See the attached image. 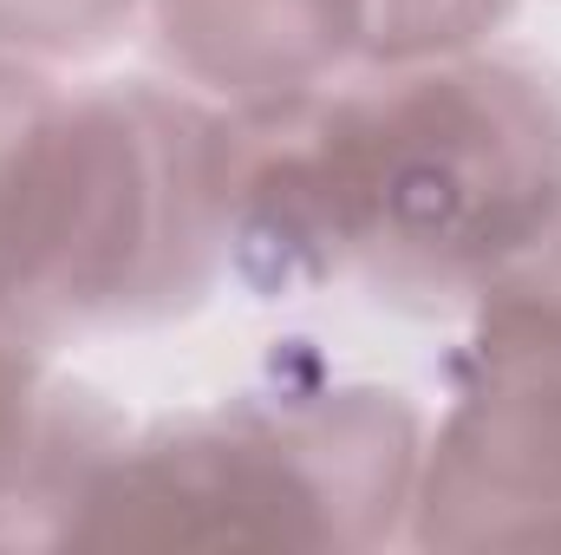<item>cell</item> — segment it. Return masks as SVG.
<instances>
[{
    "instance_id": "6da1fadb",
    "label": "cell",
    "mask_w": 561,
    "mask_h": 555,
    "mask_svg": "<svg viewBox=\"0 0 561 555\" xmlns=\"http://www.w3.org/2000/svg\"><path fill=\"white\" fill-rule=\"evenodd\" d=\"M561 203V92L523 66H444L280 125L229 177V242L262 281L373 262L490 275Z\"/></svg>"
},
{
    "instance_id": "7a4b0ae2",
    "label": "cell",
    "mask_w": 561,
    "mask_h": 555,
    "mask_svg": "<svg viewBox=\"0 0 561 555\" xmlns=\"http://www.w3.org/2000/svg\"><path fill=\"white\" fill-rule=\"evenodd\" d=\"M236 132L163 92L59 99L0 66V301L125 320L183 301L229 242Z\"/></svg>"
},
{
    "instance_id": "52a82bcc",
    "label": "cell",
    "mask_w": 561,
    "mask_h": 555,
    "mask_svg": "<svg viewBox=\"0 0 561 555\" xmlns=\"http://www.w3.org/2000/svg\"><path fill=\"white\" fill-rule=\"evenodd\" d=\"M39 366L26 347V320L0 301V503L13 490H26V477L39 471Z\"/></svg>"
},
{
    "instance_id": "277c9868",
    "label": "cell",
    "mask_w": 561,
    "mask_h": 555,
    "mask_svg": "<svg viewBox=\"0 0 561 555\" xmlns=\"http://www.w3.org/2000/svg\"><path fill=\"white\" fill-rule=\"evenodd\" d=\"M477 386L437 438L424 543H561V203L483 275Z\"/></svg>"
},
{
    "instance_id": "8992f818",
    "label": "cell",
    "mask_w": 561,
    "mask_h": 555,
    "mask_svg": "<svg viewBox=\"0 0 561 555\" xmlns=\"http://www.w3.org/2000/svg\"><path fill=\"white\" fill-rule=\"evenodd\" d=\"M503 13L510 0H340L346 39L373 59H419V53L463 46Z\"/></svg>"
},
{
    "instance_id": "5b68a950",
    "label": "cell",
    "mask_w": 561,
    "mask_h": 555,
    "mask_svg": "<svg viewBox=\"0 0 561 555\" xmlns=\"http://www.w3.org/2000/svg\"><path fill=\"white\" fill-rule=\"evenodd\" d=\"M170 53L222 92L294 105L353 39L340 0H163Z\"/></svg>"
},
{
    "instance_id": "3957f363",
    "label": "cell",
    "mask_w": 561,
    "mask_h": 555,
    "mask_svg": "<svg viewBox=\"0 0 561 555\" xmlns=\"http://www.w3.org/2000/svg\"><path fill=\"white\" fill-rule=\"evenodd\" d=\"M412 477V412L379 393L242 406L92 471L72 543H373Z\"/></svg>"
}]
</instances>
